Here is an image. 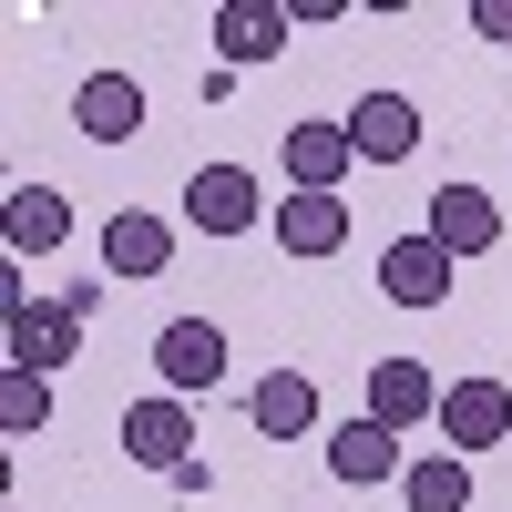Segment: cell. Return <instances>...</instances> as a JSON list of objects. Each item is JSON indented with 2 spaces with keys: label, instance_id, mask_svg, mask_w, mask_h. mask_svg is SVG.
<instances>
[{
  "label": "cell",
  "instance_id": "cell-1",
  "mask_svg": "<svg viewBox=\"0 0 512 512\" xmlns=\"http://www.w3.org/2000/svg\"><path fill=\"white\" fill-rule=\"evenodd\" d=\"M267 216H277V205L256 195L246 164H195V175H185V226L195 236H246V226H267Z\"/></svg>",
  "mask_w": 512,
  "mask_h": 512
},
{
  "label": "cell",
  "instance_id": "cell-2",
  "mask_svg": "<svg viewBox=\"0 0 512 512\" xmlns=\"http://www.w3.org/2000/svg\"><path fill=\"white\" fill-rule=\"evenodd\" d=\"M154 379H164L175 400L216 390V379H226V328H216V318H164V328H154Z\"/></svg>",
  "mask_w": 512,
  "mask_h": 512
},
{
  "label": "cell",
  "instance_id": "cell-3",
  "mask_svg": "<svg viewBox=\"0 0 512 512\" xmlns=\"http://www.w3.org/2000/svg\"><path fill=\"white\" fill-rule=\"evenodd\" d=\"M123 451H134L144 472H164V482H175L185 461H195V400H175V390L134 400V410H123Z\"/></svg>",
  "mask_w": 512,
  "mask_h": 512
},
{
  "label": "cell",
  "instance_id": "cell-4",
  "mask_svg": "<svg viewBox=\"0 0 512 512\" xmlns=\"http://www.w3.org/2000/svg\"><path fill=\"white\" fill-rule=\"evenodd\" d=\"M379 297H390V308H441V297H451V246L441 236H390V246H379Z\"/></svg>",
  "mask_w": 512,
  "mask_h": 512
},
{
  "label": "cell",
  "instance_id": "cell-5",
  "mask_svg": "<svg viewBox=\"0 0 512 512\" xmlns=\"http://www.w3.org/2000/svg\"><path fill=\"white\" fill-rule=\"evenodd\" d=\"M441 441L451 451H502L512 441V390L502 379H451L441 390Z\"/></svg>",
  "mask_w": 512,
  "mask_h": 512
},
{
  "label": "cell",
  "instance_id": "cell-6",
  "mask_svg": "<svg viewBox=\"0 0 512 512\" xmlns=\"http://www.w3.org/2000/svg\"><path fill=\"white\" fill-rule=\"evenodd\" d=\"M277 164H287V195H338V175L359 164V144H349V123H287Z\"/></svg>",
  "mask_w": 512,
  "mask_h": 512
},
{
  "label": "cell",
  "instance_id": "cell-7",
  "mask_svg": "<svg viewBox=\"0 0 512 512\" xmlns=\"http://www.w3.org/2000/svg\"><path fill=\"white\" fill-rule=\"evenodd\" d=\"M72 349H82V318L62 308V297H21L11 308V369H31V379H52V369H72Z\"/></svg>",
  "mask_w": 512,
  "mask_h": 512
},
{
  "label": "cell",
  "instance_id": "cell-8",
  "mask_svg": "<svg viewBox=\"0 0 512 512\" xmlns=\"http://www.w3.org/2000/svg\"><path fill=\"white\" fill-rule=\"evenodd\" d=\"M420 236H441L451 267H461V256H492V246H502V205H492L482 185H441L431 216H420Z\"/></svg>",
  "mask_w": 512,
  "mask_h": 512
},
{
  "label": "cell",
  "instance_id": "cell-9",
  "mask_svg": "<svg viewBox=\"0 0 512 512\" xmlns=\"http://www.w3.org/2000/svg\"><path fill=\"white\" fill-rule=\"evenodd\" d=\"M349 144H359V164H410L420 154V103L410 93H359L349 103Z\"/></svg>",
  "mask_w": 512,
  "mask_h": 512
},
{
  "label": "cell",
  "instance_id": "cell-10",
  "mask_svg": "<svg viewBox=\"0 0 512 512\" xmlns=\"http://www.w3.org/2000/svg\"><path fill=\"white\" fill-rule=\"evenodd\" d=\"M72 123L93 144H134L144 134V82L134 72H93V82H72Z\"/></svg>",
  "mask_w": 512,
  "mask_h": 512
},
{
  "label": "cell",
  "instance_id": "cell-11",
  "mask_svg": "<svg viewBox=\"0 0 512 512\" xmlns=\"http://www.w3.org/2000/svg\"><path fill=\"white\" fill-rule=\"evenodd\" d=\"M369 420H379V431L441 420V379H431V359H379V369H369Z\"/></svg>",
  "mask_w": 512,
  "mask_h": 512
},
{
  "label": "cell",
  "instance_id": "cell-12",
  "mask_svg": "<svg viewBox=\"0 0 512 512\" xmlns=\"http://www.w3.org/2000/svg\"><path fill=\"white\" fill-rule=\"evenodd\" d=\"M216 52H226V72L277 62L287 52V11H277V0H226V11H216Z\"/></svg>",
  "mask_w": 512,
  "mask_h": 512
},
{
  "label": "cell",
  "instance_id": "cell-13",
  "mask_svg": "<svg viewBox=\"0 0 512 512\" xmlns=\"http://www.w3.org/2000/svg\"><path fill=\"white\" fill-rule=\"evenodd\" d=\"M267 236L287 256H338V246H349V205H338V195H287L267 216Z\"/></svg>",
  "mask_w": 512,
  "mask_h": 512
},
{
  "label": "cell",
  "instance_id": "cell-14",
  "mask_svg": "<svg viewBox=\"0 0 512 512\" xmlns=\"http://www.w3.org/2000/svg\"><path fill=\"white\" fill-rule=\"evenodd\" d=\"M0 236H11V256H52V246L72 236V195H62V185H11Z\"/></svg>",
  "mask_w": 512,
  "mask_h": 512
},
{
  "label": "cell",
  "instance_id": "cell-15",
  "mask_svg": "<svg viewBox=\"0 0 512 512\" xmlns=\"http://www.w3.org/2000/svg\"><path fill=\"white\" fill-rule=\"evenodd\" d=\"M328 472H338V482H390V472H410V461H400V431H379L369 410L338 420V431H328Z\"/></svg>",
  "mask_w": 512,
  "mask_h": 512
},
{
  "label": "cell",
  "instance_id": "cell-16",
  "mask_svg": "<svg viewBox=\"0 0 512 512\" xmlns=\"http://www.w3.org/2000/svg\"><path fill=\"white\" fill-rule=\"evenodd\" d=\"M164 256H175V226L144 216V205H123V216L103 226V267L113 277H164Z\"/></svg>",
  "mask_w": 512,
  "mask_h": 512
},
{
  "label": "cell",
  "instance_id": "cell-17",
  "mask_svg": "<svg viewBox=\"0 0 512 512\" xmlns=\"http://www.w3.org/2000/svg\"><path fill=\"white\" fill-rule=\"evenodd\" d=\"M246 420H256L267 441H297V431L318 420V379H308V369H267V379H256V400H246Z\"/></svg>",
  "mask_w": 512,
  "mask_h": 512
},
{
  "label": "cell",
  "instance_id": "cell-18",
  "mask_svg": "<svg viewBox=\"0 0 512 512\" xmlns=\"http://www.w3.org/2000/svg\"><path fill=\"white\" fill-rule=\"evenodd\" d=\"M400 502L410 512H472V461H461V451H420L400 472Z\"/></svg>",
  "mask_w": 512,
  "mask_h": 512
},
{
  "label": "cell",
  "instance_id": "cell-19",
  "mask_svg": "<svg viewBox=\"0 0 512 512\" xmlns=\"http://www.w3.org/2000/svg\"><path fill=\"white\" fill-rule=\"evenodd\" d=\"M41 420H52V379H31V369H0V431H41Z\"/></svg>",
  "mask_w": 512,
  "mask_h": 512
},
{
  "label": "cell",
  "instance_id": "cell-20",
  "mask_svg": "<svg viewBox=\"0 0 512 512\" xmlns=\"http://www.w3.org/2000/svg\"><path fill=\"white\" fill-rule=\"evenodd\" d=\"M472 31L482 41H512V0H472Z\"/></svg>",
  "mask_w": 512,
  "mask_h": 512
}]
</instances>
